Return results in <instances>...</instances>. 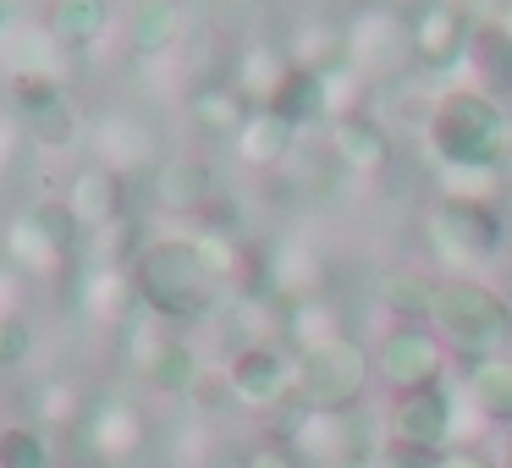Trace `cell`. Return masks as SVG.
<instances>
[{
    "label": "cell",
    "mask_w": 512,
    "mask_h": 468,
    "mask_svg": "<svg viewBox=\"0 0 512 468\" xmlns=\"http://www.w3.org/2000/svg\"><path fill=\"white\" fill-rule=\"evenodd\" d=\"M265 111H276L281 122H292V127L331 116V89H325V72H303V67H298L287 83H281V94L265 105Z\"/></svg>",
    "instance_id": "cell-15"
},
{
    "label": "cell",
    "mask_w": 512,
    "mask_h": 468,
    "mask_svg": "<svg viewBox=\"0 0 512 468\" xmlns=\"http://www.w3.org/2000/svg\"><path fill=\"white\" fill-rule=\"evenodd\" d=\"M369 380H375V353H364V342L353 336H336L298 358V397L309 402V413H358Z\"/></svg>",
    "instance_id": "cell-3"
},
{
    "label": "cell",
    "mask_w": 512,
    "mask_h": 468,
    "mask_svg": "<svg viewBox=\"0 0 512 468\" xmlns=\"http://www.w3.org/2000/svg\"><path fill=\"white\" fill-rule=\"evenodd\" d=\"M441 199H463V204H490L496 210L501 193H507V171L485 166V171H441Z\"/></svg>",
    "instance_id": "cell-17"
},
{
    "label": "cell",
    "mask_w": 512,
    "mask_h": 468,
    "mask_svg": "<svg viewBox=\"0 0 512 468\" xmlns=\"http://www.w3.org/2000/svg\"><path fill=\"white\" fill-rule=\"evenodd\" d=\"M463 408H474L468 402V391H452V386H430V391H402L397 402H391V441L402 446H419V452H446V446H468L463 441Z\"/></svg>",
    "instance_id": "cell-5"
},
{
    "label": "cell",
    "mask_w": 512,
    "mask_h": 468,
    "mask_svg": "<svg viewBox=\"0 0 512 468\" xmlns=\"http://www.w3.org/2000/svg\"><path fill=\"white\" fill-rule=\"evenodd\" d=\"M144 292L166 314H199L210 303V265L199 259V248L160 243L144 265Z\"/></svg>",
    "instance_id": "cell-7"
},
{
    "label": "cell",
    "mask_w": 512,
    "mask_h": 468,
    "mask_svg": "<svg viewBox=\"0 0 512 468\" xmlns=\"http://www.w3.org/2000/svg\"><path fill=\"white\" fill-rule=\"evenodd\" d=\"M248 468H309V457H303L292 441H270V446H259V452L248 457Z\"/></svg>",
    "instance_id": "cell-20"
},
{
    "label": "cell",
    "mask_w": 512,
    "mask_h": 468,
    "mask_svg": "<svg viewBox=\"0 0 512 468\" xmlns=\"http://www.w3.org/2000/svg\"><path fill=\"white\" fill-rule=\"evenodd\" d=\"M463 391L485 424H512V358H501V353L474 358L463 375Z\"/></svg>",
    "instance_id": "cell-13"
},
{
    "label": "cell",
    "mask_w": 512,
    "mask_h": 468,
    "mask_svg": "<svg viewBox=\"0 0 512 468\" xmlns=\"http://www.w3.org/2000/svg\"><path fill=\"white\" fill-rule=\"evenodd\" d=\"M496 468H512V452H507V457H501V463H496Z\"/></svg>",
    "instance_id": "cell-22"
},
{
    "label": "cell",
    "mask_w": 512,
    "mask_h": 468,
    "mask_svg": "<svg viewBox=\"0 0 512 468\" xmlns=\"http://www.w3.org/2000/svg\"><path fill=\"white\" fill-rule=\"evenodd\" d=\"M507 243H512V215H507Z\"/></svg>",
    "instance_id": "cell-24"
},
{
    "label": "cell",
    "mask_w": 512,
    "mask_h": 468,
    "mask_svg": "<svg viewBox=\"0 0 512 468\" xmlns=\"http://www.w3.org/2000/svg\"><path fill=\"white\" fill-rule=\"evenodd\" d=\"M331 155L342 160L347 171L375 177V171H386V160H391V138L369 111H353V116H336L331 122Z\"/></svg>",
    "instance_id": "cell-11"
},
{
    "label": "cell",
    "mask_w": 512,
    "mask_h": 468,
    "mask_svg": "<svg viewBox=\"0 0 512 468\" xmlns=\"http://www.w3.org/2000/svg\"><path fill=\"white\" fill-rule=\"evenodd\" d=\"M287 331H292V342H298L303 353H314V347H325V342H336V336H347V331H342V320H336V309H331L325 298L292 303Z\"/></svg>",
    "instance_id": "cell-16"
},
{
    "label": "cell",
    "mask_w": 512,
    "mask_h": 468,
    "mask_svg": "<svg viewBox=\"0 0 512 468\" xmlns=\"http://www.w3.org/2000/svg\"><path fill=\"white\" fill-rule=\"evenodd\" d=\"M281 292H287L292 303H309V298H320V281H325V265H320V254H309V248H298L292 243L287 254H281Z\"/></svg>",
    "instance_id": "cell-18"
},
{
    "label": "cell",
    "mask_w": 512,
    "mask_h": 468,
    "mask_svg": "<svg viewBox=\"0 0 512 468\" xmlns=\"http://www.w3.org/2000/svg\"><path fill=\"white\" fill-rule=\"evenodd\" d=\"M287 144H292V122H281L276 111H259L254 122L243 127V149H248V160H259V166L281 160V155H287Z\"/></svg>",
    "instance_id": "cell-19"
},
{
    "label": "cell",
    "mask_w": 512,
    "mask_h": 468,
    "mask_svg": "<svg viewBox=\"0 0 512 468\" xmlns=\"http://www.w3.org/2000/svg\"><path fill=\"white\" fill-rule=\"evenodd\" d=\"M226 386H232V397H243L248 408H270V402H281L287 391H298V364H287V353H281L276 342H248L243 353L232 358V369H226Z\"/></svg>",
    "instance_id": "cell-10"
},
{
    "label": "cell",
    "mask_w": 512,
    "mask_h": 468,
    "mask_svg": "<svg viewBox=\"0 0 512 468\" xmlns=\"http://www.w3.org/2000/svg\"><path fill=\"white\" fill-rule=\"evenodd\" d=\"M468 39H474V23H468L463 6L452 0H424L408 12V50H413V67H457L468 56Z\"/></svg>",
    "instance_id": "cell-8"
},
{
    "label": "cell",
    "mask_w": 512,
    "mask_h": 468,
    "mask_svg": "<svg viewBox=\"0 0 512 468\" xmlns=\"http://www.w3.org/2000/svg\"><path fill=\"white\" fill-rule=\"evenodd\" d=\"M424 237H430V248L457 270H479L490 265V259L501 254V243H507V221H501V210H490V204H463V199H441L430 215H424Z\"/></svg>",
    "instance_id": "cell-4"
},
{
    "label": "cell",
    "mask_w": 512,
    "mask_h": 468,
    "mask_svg": "<svg viewBox=\"0 0 512 468\" xmlns=\"http://www.w3.org/2000/svg\"><path fill=\"white\" fill-rule=\"evenodd\" d=\"M375 380L391 391H430L446 386V342L435 325H391L375 347Z\"/></svg>",
    "instance_id": "cell-6"
},
{
    "label": "cell",
    "mask_w": 512,
    "mask_h": 468,
    "mask_svg": "<svg viewBox=\"0 0 512 468\" xmlns=\"http://www.w3.org/2000/svg\"><path fill=\"white\" fill-rule=\"evenodd\" d=\"M215 468H248V463H215Z\"/></svg>",
    "instance_id": "cell-23"
},
{
    "label": "cell",
    "mask_w": 512,
    "mask_h": 468,
    "mask_svg": "<svg viewBox=\"0 0 512 468\" xmlns=\"http://www.w3.org/2000/svg\"><path fill=\"white\" fill-rule=\"evenodd\" d=\"M424 144H430L441 171H485V166H507L512 155V116L501 111L496 94L474 89H446L430 105L424 122Z\"/></svg>",
    "instance_id": "cell-1"
},
{
    "label": "cell",
    "mask_w": 512,
    "mask_h": 468,
    "mask_svg": "<svg viewBox=\"0 0 512 468\" xmlns=\"http://www.w3.org/2000/svg\"><path fill=\"white\" fill-rule=\"evenodd\" d=\"M435 292H441V281L424 276V270H413V265L386 270V281H380V303L397 314V325H430Z\"/></svg>",
    "instance_id": "cell-14"
},
{
    "label": "cell",
    "mask_w": 512,
    "mask_h": 468,
    "mask_svg": "<svg viewBox=\"0 0 512 468\" xmlns=\"http://www.w3.org/2000/svg\"><path fill=\"white\" fill-rule=\"evenodd\" d=\"M463 67L474 72V89L501 100L512 89V23H479L474 39H468Z\"/></svg>",
    "instance_id": "cell-12"
},
{
    "label": "cell",
    "mask_w": 512,
    "mask_h": 468,
    "mask_svg": "<svg viewBox=\"0 0 512 468\" xmlns=\"http://www.w3.org/2000/svg\"><path fill=\"white\" fill-rule=\"evenodd\" d=\"M413 61L408 50V17L397 12H369L358 17L353 28H347V67L358 72V78H391V72H402Z\"/></svg>",
    "instance_id": "cell-9"
},
{
    "label": "cell",
    "mask_w": 512,
    "mask_h": 468,
    "mask_svg": "<svg viewBox=\"0 0 512 468\" xmlns=\"http://www.w3.org/2000/svg\"><path fill=\"white\" fill-rule=\"evenodd\" d=\"M430 468H496L479 446H446V452L430 457Z\"/></svg>",
    "instance_id": "cell-21"
},
{
    "label": "cell",
    "mask_w": 512,
    "mask_h": 468,
    "mask_svg": "<svg viewBox=\"0 0 512 468\" xmlns=\"http://www.w3.org/2000/svg\"><path fill=\"white\" fill-rule=\"evenodd\" d=\"M430 325L441 331V342L452 353H468V358H490L501 342L512 336V309L496 287L474 276H446L441 292H435V314Z\"/></svg>",
    "instance_id": "cell-2"
}]
</instances>
